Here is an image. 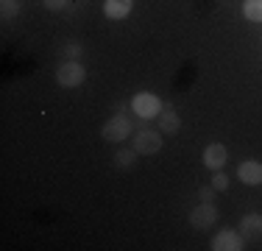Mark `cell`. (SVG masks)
Returning <instances> with one entry per match:
<instances>
[{"mask_svg": "<svg viewBox=\"0 0 262 251\" xmlns=\"http://www.w3.org/2000/svg\"><path fill=\"white\" fill-rule=\"evenodd\" d=\"M84 78H86V67L78 59H64L56 67V84L64 87V90H76V87L84 84Z\"/></svg>", "mask_w": 262, "mask_h": 251, "instance_id": "1", "label": "cell"}, {"mask_svg": "<svg viewBox=\"0 0 262 251\" xmlns=\"http://www.w3.org/2000/svg\"><path fill=\"white\" fill-rule=\"evenodd\" d=\"M131 112H137L142 120H151V117H159L162 100L154 95V92H137V95L131 98Z\"/></svg>", "mask_w": 262, "mask_h": 251, "instance_id": "2", "label": "cell"}, {"mask_svg": "<svg viewBox=\"0 0 262 251\" xmlns=\"http://www.w3.org/2000/svg\"><path fill=\"white\" fill-rule=\"evenodd\" d=\"M131 134V120L126 115H115L103 123V140L106 142H123Z\"/></svg>", "mask_w": 262, "mask_h": 251, "instance_id": "3", "label": "cell"}, {"mask_svg": "<svg viewBox=\"0 0 262 251\" xmlns=\"http://www.w3.org/2000/svg\"><path fill=\"white\" fill-rule=\"evenodd\" d=\"M190 223L195 226L198 232H207V229H212V223H217V210H215V204H209V201L198 204L195 210L190 212Z\"/></svg>", "mask_w": 262, "mask_h": 251, "instance_id": "4", "label": "cell"}, {"mask_svg": "<svg viewBox=\"0 0 262 251\" xmlns=\"http://www.w3.org/2000/svg\"><path fill=\"white\" fill-rule=\"evenodd\" d=\"M159 148H162V134H159V131L142 129L140 134H134V151H137V154L151 156V154H157Z\"/></svg>", "mask_w": 262, "mask_h": 251, "instance_id": "5", "label": "cell"}, {"mask_svg": "<svg viewBox=\"0 0 262 251\" xmlns=\"http://www.w3.org/2000/svg\"><path fill=\"white\" fill-rule=\"evenodd\" d=\"M243 237H240V232H234V229H221L215 237H212V248L215 251H240L243 248Z\"/></svg>", "mask_w": 262, "mask_h": 251, "instance_id": "6", "label": "cell"}, {"mask_svg": "<svg viewBox=\"0 0 262 251\" xmlns=\"http://www.w3.org/2000/svg\"><path fill=\"white\" fill-rule=\"evenodd\" d=\"M237 179L248 187L262 184V162H254V159L240 162V165H237Z\"/></svg>", "mask_w": 262, "mask_h": 251, "instance_id": "7", "label": "cell"}, {"mask_svg": "<svg viewBox=\"0 0 262 251\" xmlns=\"http://www.w3.org/2000/svg\"><path fill=\"white\" fill-rule=\"evenodd\" d=\"M229 159V151L226 145H221V142H212V145L204 148V165L209 168V171H221L223 165H226Z\"/></svg>", "mask_w": 262, "mask_h": 251, "instance_id": "8", "label": "cell"}, {"mask_svg": "<svg viewBox=\"0 0 262 251\" xmlns=\"http://www.w3.org/2000/svg\"><path fill=\"white\" fill-rule=\"evenodd\" d=\"M240 232H243L246 240H262V215L259 212H248V215H243Z\"/></svg>", "mask_w": 262, "mask_h": 251, "instance_id": "9", "label": "cell"}, {"mask_svg": "<svg viewBox=\"0 0 262 251\" xmlns=\"http://www.w3.org/2000/svg\"><path fill=\"white\" fill-rule=\"evenodd\" d=\"M157 120H159V131H162V134H176V131L182 129V117H179V112L173 109V106H162Z\"/></svg>", "mask_w": 262, "mask_h": 251, "instance_id": "10", "label": "cell"}, {"mask_svg": "<svg viewBox=\"0 0 262 251\" xmlns=\"http://www.w3.org/2000/svg\"><path fill=\"white\" fill-rule=\"evenodd\" d=\"M131 9H134V0H106L103 3V14L109 20H123V17H128Z\"/></svg>", "mask_w": 262, "mask_h": 251, "instance_id": "11", "label": "cell"}, {"mask_svg": "<svg viewBox=\"0 0 262 251\" xmlns=\"http://www.w3.org/2000/svg\"><path fill=\"white\" fill-rule=\"evenodd\" d=\"M243 17L251 23H262V0H246L243 3Z\"/></svg>", "mask_w": 262, "mask_h": 251, "instance_id": "12", "label": "cell"}, {"mask_svg": "<svg viewBox=\"0 0 262 251\" xmlns=\"http://www.w3.org/2000/svg\"><path fill=\"white\" fill-rule=\"evenodd\" d=\"M134 162H137V151L134 148H120L115 154V165L117 168H131Z\"/></svg>", "mask_w": 262, "mask_h": 251, "instance_id": "13", "label": "cell"}, {"mask_svg": "<svg viewBox=\"0 0 262 251\" xmlns=\"http://www.w3.org/2000/svg\"><path fill=\"white\" fill-rule=\"evenodd\" d=\"M212 187H215L217 193H223V190H229V176L223 173V171H215V176H212V181H209Z\"/></svg>", "mask_w": 262, "mask_h": 251, "instance_id": "14", "label": "cell"}, {"mask_svg": "<svg viewBox=\"0 0 262 251\" xmlns=\"http://www.w3.org/2000/svg\"><path fill=\"white\" fill-rule=\"evenodd\" d=\"M61 56H64V59H78L81 56V45L78 42H64V48H61Z\"/></svg>", "mask_w": 262, "mask_h": 251, "instance_id": "15", "label": "cell"}, {"mask_svg": "<svg viewBox=\"0 0 262 251\" xmlns=\"http://www.w3.org/2000/svg\"><path fill=\"white\" fill-rule=\"evenodd\" d=\"M17 11H20V0H3V17H6V20L14 17Z\"/></svg>", "mask_w": 262, "mask_h": 251, "instance_id": "16", "label": "cell"}, {"mask_svg": "<svg viewBox=\"0 0 262 251\" xmlns=\"http://www.w3.org/2000/svg\"><path fill=\"white\" fill-rule=\"evenodd\" d=\"M42 3H45V9H51V11H61V9H67L70 0H42Z\"/></svg>", "mask_w": 262, "mask_h": 251, "instance_id": "17", "label": "cell"}, {"mask_svg": "<svg viewBox=\"0 0 262 251\" xmlns=\"http://www.w3.org/2000/svg\"><path fill=\"white\" fill-rule=\"evenodd\" d=\"M215 187H212V184H207V187H198V198H201V201H212V198H215Z\"/></svg>", "mask_w": 262, "mask_h": 251, "instance_id": "18", "label": "cell"}]
</instances>
